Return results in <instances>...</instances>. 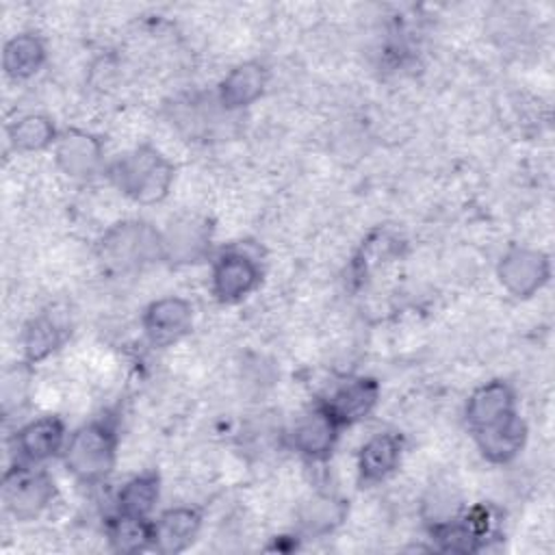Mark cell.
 <instances>
[{"mask_svg": "<svg viewBox=\"0 0 555 555\" xmlns=\"http://www.w3.org/2000/svg\"><path fill=\"white\" fill-rule=\"evenodd\" d=\"M115 186L141 204L160 202L171 186L173 167L154 147H137L124 154L111 169Z\"/></svg>", "mask_w": 555, "mask_h": 555, "instance_id": "1", "label": "cell"}, {"mask_svg": "<svg viewBox=\"0 0 555 555\" xmlns=\"http://www.w3.org/2000/svg\"><path fill=\"white\" fill-rule=\"evenodd\" d=\"M473 434H475L481 455L490 462L503 464V462H509L512 457H516L518 451L522 449L525 438H527V427L514 410L507 416H503L486 427L475 429Z\"/></svg>", "mask_w": 555, "mask_h": 555, "instance_id": "7", "label": "cell"}, {"mask_svg": "<svg viewBox=\"0 0 555 555\" xmlns=\"http://www.w3.org/2000/svg\"><path fill=\"white\" fill-rule=\"evenodd\" d=\"M191 306L180 297H165L145 310L143 325L154 345H171L191 330Z\"/></svg>", "mask_w": 555, "mask_h": 555, "instance_id": "8", "label": "cell"}, {"mask_svg": "<svg viewBox=\"0 0 555 555\" xmlns=\"http://www.w3.org/2000/svg\"><path fill=\"white\" fill-rule=\"evenodd\" d=\"M63 336H65V325L56 317L43 314L35 319L24 332L26 360L28 362L43 360L63 343Z\"/></svg>", "mask_w": 555, "mask_h": 555, "instance_id": "19", "label": "cell"}, {"mask_svg": "<svg viewBox=\"0 0 555 555\" xmlns=\"http://www.w3.org/2000/svg\"><path fill=\"white\" fill-rule=\"evenodd\" d=\"M345 516V505L336 499L330 496H317L310 503H306L304 512H301V525L308 531L321 533V531H330L334 525H338Z\"/></svg>", "mask_w": 555, "mask_h": 555, "instance_id": "23", "label": "cell"}, {"mask_svg": "<svg viewBox=\"0 0 555 555\" xmlns=\"http://www.w3.org/2000/svg\"><path fill=\"white\" fill-rule=\"evenodd\" d=\"M401 457V438L395 434L373 436L360 451V475L364 481L388 477Z\"/></svg>", "mask_w": 555, "mask_h": 555, "instance_id": "17", "label": "cell"}, {"mask_svg": "<svg viewBox=\"0 0 555 555\" xmlns=\"http://www.w3.org/2000/svg\"><path fill=\"white\" fill-rule=\"evenodd\" d=\"M496 273L507 293L525 299L546 284L551 275V267L542 251L527 249V247H512L501 258Z\"/></svg>", "mask_w": 555, "mask_h": 555, "instance_id": "5", "label": "cell"}, {"mask_svg": "<svg viewBox=\"0 0 555 555\" xmlns=\"http://www.w3.org/2000/svg\"><path fill=\"white\" fill-rule=\"evenodd\" d=\"M108 535L113 548L121 553H137L145 546H152V525L145 520V516L119 512V516L111 522Z\"/></svg>", "mask_w": 555, "mask_h": 555, "instance_id": "20", "label": "cell"}, {"mask_svg": "<svg viewBox=\"0 0 555 555\" xmlns=\"http://www.w3.org/2000/svg\"><path fill=\"white\" fill-rule=\"evenodd\" d=\"M100 256L111 269H137L163 258V234L143 221L117 223L104 234L100 243Z\"/></svg>", "mask_w": 555, "mask_h": 555, "instance_id": "2", "label": "cell"}, {"mask_svg": "<svg viewBox=\"0 0 555 555\" xmlns=\"http://www.w3.org/2000/svg\"><path fill=\"white\" fill-rule=\"evenodd\" d=\"M338 429H340V423L323 405L297 421L293 429V444L301 455L310 460H321L332 451Z\"/></svg>", "mask_w": 555, "mask_h": 555, "instance_id": "10", "label": "cell"}, {"mask_svg": "<svg viewBox=\"0 0 555 555\" xmlns=\"http://www.w3.org/2000/svg\"><path fill=\"white\" fill-rule=\"evenodd\" d=\"M267 85V69L260 63H241L236 65L219 87V102L223 108L234 111L256 102Z\"/></svg>", "mask_w": 555, "mask_h": 555, "instance_id": "14", "label": "cell"}, {"mask_svg": "<svg viewBox=\"0 0 555 555\" xmlns=\"http://www.w3.org/2000/svg\"><path fill=\"white\" fill-rule=\"evenodd\" d=\"M117 440L104 423H89L76 429L65 447L67 468L82 481L106 477L115 464Z\"/></svg>", "mask_w": 555, "mask_h": 555, "instance_id": "3", "label": "cell"}, {"mask_svg": "<svg viewBox=\"0 0 555 555\" xmlns=\"http://www.w3.org/2000/svg\"><path fill=\"white\" fill-rule=\"evenodd\" d=\"M52 496L54 481L41 470L15 466L2 479V501L15 518L26 520L37 516L41 509L48 507Z\"/></svg>", "mask_w": 555, "mask_h": 555, "instance_id": "4", "label": "cell"}, {"mask_svg": "<svg viewBox=\"0 0 555 555\" xmlns=\"http://www.w3.org/2000/svg\"><path fill=\"white\" fill-rule=\"evenodd\" d=\"M46 61L43 43L35 35H17L7 41L2 65L11 78H28L41 69Z\"/></svg>", "mask_w": 555, "mask_h": 555, "instance_id": "18", "label": "cell"}, {"mask_svg": "<svg viewBox=\"0 0 555 555\" xmlns=\"http://www.w3.org/2000/svg\"><path fill=\"white\" fill-rule=\"evenodd\" d=\"M199 525L202 518L191 507L167 509L152 525V546L158 553H180L195 540Z\"/></svg>", "mask_w": 555, "mask_h": 555, "instance_id": "12", "label": "cell"}, {"mask_svg": "<svg viewBox=\"0 0 555 555\" xmlns=\"http://www.w3.org/2000/svg\"><path fill=\"white\" fill-rule=\"evenodd\" d=\"M54 156L63 173L72 178H89L100 169L102 145L89 132L69 130L59 139Z\"/></svg>", "mask_w": 555, "mask_h": 555, "instance_id": "9", "label": "cell"}, {"mask_svg": "<svg viewBox=\"0 0 555 555\" xmlns=\"http://www.w3.org/2000/svg\"><path fill=\"white\" fill-rule=\"evenodd\" d=\"M377 382L358 377L351 382H345L325 403L330 414L340 423V425H351L362 421L375 405L377 401Z\"/></svg>", "mask_w": 555, "mask_h": 555, "instance_id": "13", "label": "cell"}, {"mask_svg": "<svg viewBox=\"0 0 555 555\" xmlns=\"http://www.w3.org/2000/svg\"><path fill=\"white\" fill-rule=\"evenodd\" d=\"M158 499V477L156 475H141L130 479L117 496V505L121 514L132 516H147Z\"/></svg>", "mask_w": 555, "mask_h": 555, "instance_id": "22", "label": "cell"}, {"mask_svg": "<svg viewBox=\"0 0 555 555\" xmlns=\"http://www.w3.org/2000/svg\"><path fill=\"white\" fill-rule=\"evenodd\" d=\"M65 440V427L56 416H41L24 425L17 434V451L28 462H43L59 453Z\"/></svg>", "mask_w": 555, "mask_h": 555, "instance_id": "15", "label": "cell"}, {"mask_svg": "<svg viewBox=\"0 0 555 555\" xmlns=\"http://www.w3.org/2000/svg\"><path fill=\"white\" fill-rule=\"evenodd\" d=\"M260 280L258 264L238 251H230L215 262L212 291L221 301H238L256 288Z\"/></svg>", "mask_w": 555, "mask_h": 555, "instance_id": "6", "label": "cell"}, {"mask_svg": "<svg viewBox=\"0 0 555 555\" xmlns=\"http://www.w3.org/2000/svg\"><path fill=\"white\" fill-rule=\"evenodd\" d=\"M210 228L195 219L184 217L173 221L163 234V258L169 262H195L208 251Z\"/></svg>", "mask_w": 555, "mask_h": 555, "instance_id": "11", "label": "cell"}, {"mask_svg": "<svg viewBox=\"0 0 555 555\" xmlns=\"http://www.w3.org/2000/svg\"><path fill=\"white\" fill-rule=\"evenodd\" d=\"M514 412V392L505 382H490L479 386L466 405V421L470 429L486 427Z\"/></svg>", "mask_w": 555, "mask_h": 555, "instance_id": "16", "label": "cell"}, {"mask_svg": "<svg viewBox=\"0 0 555 555\" xmlns=\"http://www.w3.org/2000/svg\"><path fill=\"white\" fill-rule=\"evenodd\" d=\"M54 126L43 115H24L9 128V139L15 150L35 152L43 150L54 141Z\"/></svg>", "mask_w": 555, "mask_h": 555, "instance_id": "21", "label": "cell"}]
</instances>
